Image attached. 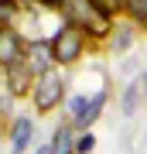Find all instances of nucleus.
Here are the masks:
<instances>
[{
    "label": "nucleus",
    "instance_id": "f257e3e1",
    "mask_svg": "<svg viewBox=\"0 0 147 154\" xmlns=\"http://www.w3.org/2000/svg\"><path fill=\"white\" fill-rule=\"evenodd\" d=\"M62 14H65L69 24H75L79 31L93 34V38H106V34L113 31V17L99 11L96 0H65Z\"/></svg>",
    "mask_w": 147,
    "mask_h": 154
},
{
    "label": "nucleus",
    "instance_id": "f03ea898",
    "mask_svg": "<svg viewBox=\"0 0 147 154\" xmlns=\"http://www.w3.org/2000/svg\"><path fill=\"white\" fill-rule=\"evenodd\" d=\"M82 51H86V31H79L75 24H65V28H58L48 38V55H51V62H58V65L79 62Z\"/></svg>",
    "mask_w": 147,
    "mask_h": 154
},
{
    "label": "nucleus",
    "instance_id": "7ed1b4c3",
    "mask_svg": "<svg viewBox=\"0 0 147 154\" xmlns=\"http://www.w3.org/2000/svg\"><path fill=\"white\" fill-rule=\"evenodd\" d=\"M31 99H34V110H38V113H51V110H58V103L65 99V79H62L55 69L41 72L38 82H34Z\"/></svg>",
    "mask_w": 147,
    "mask_h": 154
},
{
    "label": "nucleus",
    "instance_id": "20e7f679",
    "mask_svg": "<svg viewBox=\"0 0 147 154\" xmlns=\"http://www.w3.org/2000/svg\"><path fill=\"white\" fill-rule=\"evenodd\" d=\"M103 103H106V93L99 89L96 96H75L69 103V123L72 127H82V130H89L96 120H99V113H103Z\"/></svg>",
    "mask_w": 147,
    "mask_h": 154
},
{
    "label": "nucleus",
    "instance_id": "39448f33",
    "mask_svg": "<svg viewBox=\"0 0 147 154\" xmlns=\"http://www.w3.org/2000/svg\"><path fill=\"white\" fill-rule=\"evenodd\" d=\"M4 82H7V89H11L14 96H31L34 93V82H38V72L31 69V62H17V65H11V69H4Z\"/></svg>",
    "mask_w": 147,
    "mask_h": 154
},
{
    "label": "nucleus",
    "instance_id": "423d86ee",
    "mask_svg": "<svg viewBox=\"0 0 147 154\" xmlns=\"http://www.w3.org/2000/svg\"><path fill=\"white\" fill-rule=\"evenodd\" d=\"M24 58H27L24 38L14 28H0V65L11 69V65H17V62H24Z\"/></svg>",
    "mask_w": 147,
    "mask_h": 154
},
{
    "label": "nucleus",
    "instance_id": "0eeeda50",
    "mask_svg": "<svg viewBox=\"0 0 147 154\" xmlns=\"http://www.w3.org/2000/svg\"><path fill=\"white\" fill-rule=\"evenodd\" d=\"M31 137H34V120L31 116H17L14 127H11V151L24 154L27 147H31Z\"/></svg>",
    "mask_w": 147,
    "mask_h": 154
},
{
    "label": "nucleus",
    "instance_id": "6e6552de",
    "mask_svg": "<svg viewBox=\"0 0 147 154\" xmlns=\"http://www.w3.org/2000/svg\"><path fill=\"white\" fill-rule=\"evenodd\" d=\"M75 140L79 137H72V123H58L48 140V151L51 154H75Z\"/></svg>",
    "mask_w": 147,
    "mask_h": 154
},
{
    "label": "nucleus",
    "instance_id": "1a4fd4ad",
    "mask_svg": "<svg viewBox=\"0 0 147 154\" xmlns=\"http://www.w3.org/2000/svg\"><path fill=\"white\" fill-rule=\"evenodd\" d=\"M123 11L133 24H147V0H123Z\"/></svg>",
    "mask_w": 147,
    "mask_h": 154
},
{
    "label": "nucleus",
    "instance_id": "9d476101",
    "mask_svg": "<svg viewBox=\"0 0 147 154\" xmlns=\"http://www.w3.org/2000/svg\"><path fill=\"white\" fill-rule=\"evenodd\" d=\"M93 147H96V137H93V134H82V137L75 140V154H93Z\"/></svg>",
    "mask_w": 147,
    "mask_h": 154
},
{
    "label": "nucleus",
    "instance_id": "9b49d317",
    "mask_svg": "<svg viewBox=\"0 0 147 154\" xmlns=\"http://www.w3.org/2000/svg\"><path fill=\"white\" fill-rule=\"evenodd\" d=\"M137 93H140V82H133L130 89H127V99H123V113H127V116H130L133 106H137Z\"/></svg>",
    "mask_w": 147,
    "mask_h": 154
},
{
    "label": "nucleus",
    "instance_id": "f8f14e48",
    "mask_svg": "<svg viewBox=\"0 0 147 154\" xmlns=\"http://www.w3.org/2000/svg\"><path fill=\"white\" fill-rule=\"evenodd\" d=\"M96 7H99L103 14L113 17V14H120V11H123V0H96Z\"/></svg>",
    "mask_w": 147,
    "mask_h": 154
},
{
    "label": "nucleus",
    "instance_id": "ddd939ff",
    "mask_svg": "<svg viewBox=\"0 0 147 154\" xmlns=\"http://www.w3.org/2000/svg\"><path fill=\"white\" fill-rule=\"evenodd\" d=\"M34 154H51V151H48V144H38V151H34Z\"/></svg>",
    "mask_w": 147,
    "mask_h": 154
}]
</instances>
